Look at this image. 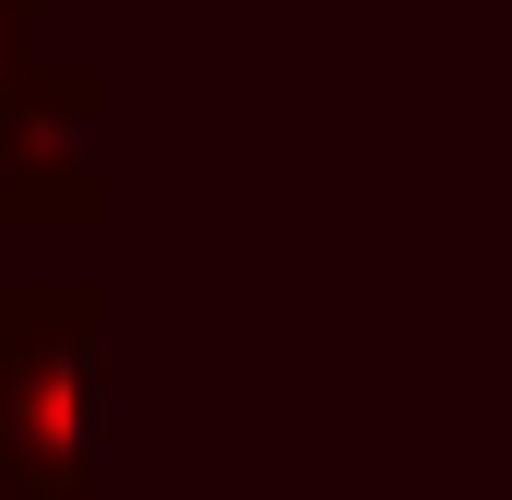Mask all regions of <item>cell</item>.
Segmentation results:
<instances>
[{"label": "cell", "mask_w": 512, "mask_h": 500, "mask_svg": "<svg viewBox=\"0 0 512 500\" xmlns=\"http://www.w3.org/2000/svg\"><path fill=\"white\" fill-rule=\"evenodd\" d=\"M108 286L12 274L0 286V500H108Z\"/></svg>", "instance_id": "1"}, {"label": "cell", "mask_w": 512, "mask_h": 500, "mask_svg": "<svg viewBox=\"0 0 512 500\" xmlns=\"http://www.w3.org/2000/svg\"><path fill=\"white\" fill-rule=\"evenodd\" d=\"M108 215V84L84 60H36L0 108V227L84 239Z\"/></svg>", "instance_id": "2"}, {"label": "cell", "mask_w": 512, "mask_h": 500, "mask_svg": "<svg viewBox=\"0 0 512 500\" xmlns=\"http://www.w3.org/2000/svg\"><path fill=\"white\" fill-rule=\"evenodd\" d=\"M24 24H36V0H0V108H12V84L36 72V60H24Z\"/></svg>", "instance_id": "3"}]
</instances>
